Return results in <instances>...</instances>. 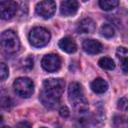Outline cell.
Segmentation results:
<instances>
[{
  "instance_id": "obj_1",
  "label": "cell",
  "mask_w": 128,
  "mask_h": 128,
  "mask_svg": "<svg viewBox=\"0 0 128 128\" xmlns=\"http://www.w3.org/2000/svg\"><path fill=\"white\" fill-rule=\"evenodd\" d=\"M65 82L61 78H49L44 80L43 88L40 92V101L47 108H55L60 102L63 94Z\"/></svg>"
},
{
  "instance_id": "obj_2",
  "label": "cell",
  "mask_w": 128,
  "mask_h": 128,
  "mask_svg": "<svg viewBox=\"0 0 128 128\" xmlns=\"http://www.w3.org/2000/svg\"><path fill=\"white\" fill-rule=\"evenodd\" d=\"M68 99L73 108L80 112H86L88 109V101L85 97L82 86L78 82H72L68 87Z\"/></svg>"
},
{
  "instance_id": "obj_3",
  "label": "cell",
  "mask_w": 128,
  "mask_h": 128,
  "mask_svg": "<svg viewBox=\"0 0 128 128\" xmlns=\"http://www.w3.org/2000/svg\"><path fill=\"white\" fill-rule=\"evenodd\" d=\"M1 46L8 54L16 53L20 48V41L13 30H6L1 34Z\"/></svg>"
},
{
  "instance_id": "obj_4",
  "label": "cell",
  "mask_w": 128,
  "mask_h": 128,
  "mask_svg": "<svg viewBox=\"0 0 128 128\" xmlns=\"http://www.w3.org/2000/svg\"><path fill=\"white\" fill-rule=\"evenodd\" d=\"M29 42L33 47L41 48L47 45L50 41V32L43 27H34L29 33Z\"/></svg>"
},
{
  "instance_id": "obj_5",
  "label": "cell",
  "mask_w": 128,
  "mask_h": 128,
  "mask_svg": "<svg viewBox=\"0 0 128 128\" xmlns=\"http://www.w3.org/2000/svg\"><path fill=\"white\" fill-rule=\"evenodd\" d=\"M14 91L23 98L30 97L34 92V83L28 77H19L13 83Z\"/></svg>"
},
{
  "instance_id": "obj_6",
  "label": "cell",
  "mask_w": 128,
  "mask_h": 128,
  "mask_svg": "<svg viewBox=\"0 0 128 128\" xmlns=\"http://www.w3.org/2000/svg\"><path fill=\"white\" fill-rule=\"evenodd\" d=\"M56 11V3L52 0H44L36 5V13L44 19L51 18Z\"/></svg>"
},
{
  "instance_id": "obj_7",
  "label": "cell",
  "mask_w": 128,
  "mask_h": 128,
  "mask_svg": "<svg viewBox=\"0 0 128 128\" xmlns=\"http://www.w3.org/2000/svg\"><path fill=\"white\" fill-rule=\"evenodd\" d=\"M41 64L47 72H56L61 66V59L57 54H47L42 58Z\"/></svg>"
},
{
  "instance_id": "obj_8",
  "label": "cell",
  "mask_w": 128,
  "mask_h": 128,
  "mask_svg": "<svg viewBox=\"0 0 128 128\" xmlns=\"http://www.w3.org/2000/svg\"><path fill=\"white\" fill-rule=\"evenodd\" d=\"M18 10V4L15 1H1L0 2V16L4 20L13 18Z\"/></svg>"
},
{
  "instance_id": "obj_9",
  "label": "cell",
  "mask_w": 128,
  "mask_h": 128,
  "mask_svg": "<svg viewBox=\"0 0 128 128\" xmlns=\"http://www.w3.org/2000/svg\"><path fill=\"white\" fill-rule=\"evenodd\" d=\"M78 2L75 0H65L61 2L60 11L64 16H73L78 10Z\"/></svg>"
},
{
  "instance_id": "obj_10",
  "label": "cell",
  "mask_w": 128,
  "mask_h": 128,
  "mask_svg": "<svg viewBox=\"0 0 128 128\" xmlns=\"http://www.w3.org/2000/svg\"><path fill=\"white\" fill-rule=\"evenodd\" d=\"M83 50L88 54H98L102 51V44L95 39H86L82 43Z\"/></svg>"
},
{
  "instance_id": "obj_11",
  "label": "cell",
  "mask_w": 128,
  "mask_h": 128,
  "mask_svg": "<svg viewBox=\"0 0 128 128\" xmlns=\"http://www.w3.org/2000/svg\"><path fill=\"white\" fill-rule=\"evenodd\" d=\"M94 31H95V22L91 18H84L77 25L78 33H93Z\"/></svg>"
},
{
  "instance_id": "obj_12",
  "label": "cell",
  "mask_w": 128,
  "mask_h": 128,
  "mask_svg": "<svg viewBox=\"0 0 128 128\" xmlns=\"http://www.w3.org/2000/svg\"><path fill=\"white\" fill-rule=\"evenodd\" d=\"M58 45H59V48L61 50H63L64 52H66V53H70L71 54V53L76 52V50H77V45H76L75 41L71 37L62 38L59 41Z\"/></svg>"
},
{
  "instance_id": "obj_13",
  "label": "cell",
  "mask_w": 128,
  "mask_h": 128,
  "mask_svg": "<svg viewBox=\"0 0 128 128\" xmlns=\"http://www.w3.org/2000/svg\"><path fill=\"white\" fill-rule=\"evenodd\" d=\"M116 56L120 61L122 71L125 74H128V50L124 47H118L116 50Z\"/></svg>"
},
{
  "instance_id": "obj_14",
  "label": "cell",
  "mask_w": 128,
  "mask_h": 128,
  "mask_svg": "<svg viewBox=\"0 0 128 128\" xmlns=\"http://www.w3.org/2000/svg\"><path fill=\"white\" fill-rule=\"evenodd\" d=\"M91 89L93 92L97 94H102L107 91L108 89V83L103 78H96L91 82Z\"/></svg>"
},
{
  "instance_id": "obj_15",
  "label": "cell",
  "mask_w": 128,
  "mask_h": 128,
  "mask_svg": "<svg viewBox=\"0 0 128 128\" xmlns=\"http://www.w3.org/2000/svg\"><path fill=\"white\" fill-rule=\"evenodd\" d=\"M114 128H128V116L126 115H115L112 120Z\"/></svg>"
},
{
  "instance_id": "obj_16",
  "label": "cell",
  "mask_w": 128,
  "mask_h": 128,
  "mask_svg": "<svg viewBox=\"0 0 128 128\" xmlns=\"http://www.w3.org/2000/svg\"><path fill=\"white\" fill-rule=\"evenodd\" d=\"M118 5H119L118 0H100L99 1V6L101 7V9H103L105 11L112 10V9L116 8Z\"/></svg>"
},
{
  "instance_id": "obj_17",
  "label": "cell",
  "mask_w": 128,
  "mask_h": 128,
  "mask_svg": "<svg viewBox=\"0 0 128 128\" xmlns=\"http://www.w3.org/2000/svg\"><path fill=\"white\" fill-rule=\"evenodd\" d=\"M98 64H99V66L102 69H105V70H113L115 68L114 61L111 58H109V57H102V58H100L99 61H98Z\"/></svg>"
},
{
  "instance_id": "obj_18",
  "label": "cell",
  "mask_w": 128,
  "mask_h": 128,
  "mask_svg": "<svg viewBox=\"0 0 128 128\" xmlns=\"http://www.w3.org/2000/svg\"><path fill=\"white\" fill-rule=\"evenodd\" d=\"M100 33H101L102 36H104L106 38H111L115 34V29L110 24H104L100 28Z\"/></svg>"
},
{
  "instance_id": "obj_19",
  "label": "cell",
  "mask_w": 128,
  "mask_h": 128,
  "mask_svg": "<svg viewBox=\"0 0 128 128\" xmlns=\"http://www.w3.org/2000/svg\"><path fill=\"white\" fill-rule=\"evenodd\" d=\"M33 64H34V61H33V58H31L30 56L26 57L22 63H21V66L23 69H26V70H30L33 68Z\"/></svg>"
},
{
  "instance_id": "obj_20",
  "label": "cell",
  "mask_w": 128,
  "mask_h": 128,
  "mask_svg": "<svg viewBox=\"0 0 128 128\" xmlns=\"http://www.w3.org/2000/svg\"><path fill=\"white\" fill-rule=\"evenodd\" d=\"M9 75V70H8V67L6 66L5 63H1L0 64V76H1V80L4 81Z\"/></svg>"
},
{
  "instance_id": "obj_21",
  "label": "cell",
  "mask_w": 128,
  "mask_h": 128,
  "mask_svg": "<svg viewBox=\"0 0 128 128\" xmlns=\"http://www.w3.org/2000/svg\"><path fill=\"white\" fill-rule=\"evenodd\" d=\"M118 108L123 111H128V98H121L118 101Z\"/></svg>"
},
{
  "instance_id": "obj_22",
  "label": "cell",
  "mask_w": 128,
  "mask_h": 128,
  "mask_svg": "<svg viewBox=\"0 0 128 128\" xmlns=\"http://www.w3.org/2000/svg\"><path fill=\"white\" fill-rule=\"evenodd\" d=\"M1 105L5 109H10V107L12 106V101H11V99L8 96H2V98H1Z\"/></svg>"
},
{
  "instance_id": "obj_23",
  "label": "cell",
  "mask_w": 128,
  "mask_h": 128,
  "mask_svg": "<svg viewBox=\"0 0 128 128\" xmlns=\"http://www.w3.org/2000/svg\"><path fill=\"white\" fill-rule=\"evenodd\" d=\"M59 113H60V116H62V117H64V118L68 117L69 114H70L69 109H68L66 106H62V107L60 108V110H59Z\"/></svg>"
},
{
  "instance_id": "obj_24",
  "label": "cell",
  "mask_w": 128,
  "mask_h": 128,
  "mask_svg": "<svg viewBox=\"0 0 128 128\" xmlns=\"http://www.w3.org/2000/svg\"><path fill=\"white\" fill-rule=\"evenodd\" d=\"M16 128H31V124L28 121H21L17 123Z\"/></svg>"
},
{
  "instance_id": "obj_25",
  "label": "cell",
  "mask_w": 128,
  "mask_h": 128,
  "mask_svg": "<svg viewBox=\"0 0 128 128\" xmlns=\"http://www.w3.org/2000/svg\"><path fill=\"white\" fill-rule=\"evenodd\" d=\"M2 128H10L9 126H2Z\"/></svg>"
},
{
  "instance_id": "obj_26",
  "label": "cell",
  "mask_w": 128,
  "mask_h": 128,
  "mask_svg": "<svg viewBox=\"0 0 128 128\" xmlns=\"http://www.w3.org/2000/svg\"><path fill=\"white\" fill-rule=\"evenodd\" d=\"M42 128H46V127H42Z\"/></svg>"
}]
</instances>
